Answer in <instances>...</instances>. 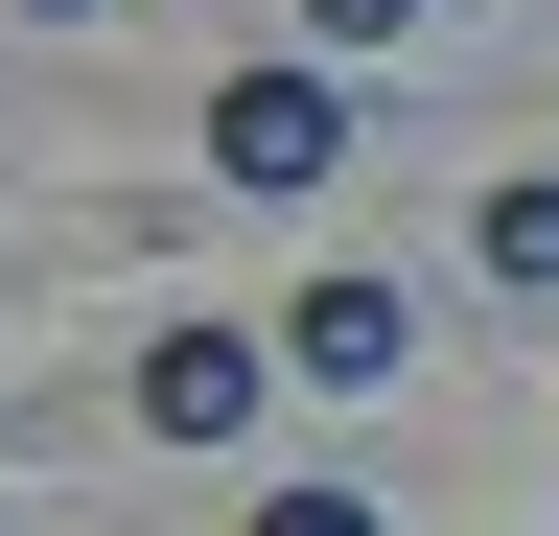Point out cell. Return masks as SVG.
<instances>
[{
    "label": "cell",
    "mask_w": 559,
    "mask_h": 536,
    "mask_svg": "<svg viewBox=\"0 0 559 536\" xmlns=\"http://www.w3.org/2000/svg\"><path fill=\"white\" fill-rule=\"evenodd\" d=\"M24 24H94V0H24Z\"/></svg>",
    "instance_id": "52a82bcc"
},
{
    "label": "cell",
    "mask_w": 559,
    "mask_h": 536,
    "mask_svg": "<svg viewBox=\"0 0 559 536\" xmlns=\"http://www.w3.org/2000/svg\"><path fill=\"white\" fill-rule=\"evenodd\" d=\"M443 0H304V47H419Z\"/></svg>",
    "instance_id": "5b68a950"
},
{
    "label": "cell",
    "mask_w": 559,
    "mask_h": 536,
    "mask_svg": "<svg viewBox=\"0 0 559 536\" xmlns=\"http://www.w3.org/2000/svg\"><path fill=\"white\" fill-rule=\"evenodd\" d=\"M396 350H419V303L373 281V257H326V281H304V303H280V373H304V396H373Z\"/></svg>",
    "instance_id": "3957f363"
},
{
    "label": "cell",
    "mask_w": 559,
    "mask_h": 536,
    "mask_svg": "<svg viewBox=\"0 0 559 536\" xmlns=\"http://www.w3.org/2000/svg\"><path fill=\"white\" fill-rule=\"evenodd\" d=\"M257 396H304L280 326H140V443H257Z\"/></svg>",
    "instance_id": "6da1fadb"
},
{
    "label": "cell",
    "mask_w": 559,
    "mask_h": 536,
    "mask_svg": "<svg viewBox=\"0 0 559 536\" xmlns=\"http://www.w3.org/2000/svg\"><path fill=\"white\" fill-rule=\"evenodd\" d=\"M257 536H396L373 490H257Z\"/></svg>",
    "instance_id": "8992f818"
},
{
    "label": "cell",
    "mask_w": 559,
    "mask_h": 536,
    "mask_svg": "<svg viewBox=\"0 0 559 536\" xmlns=\"http://www.w3.org/2000/svg\"><path fill=\"white\" fill-rule=\"evenodd\" d=\"M210 187H257V211L280 187H349V94L326 71H234L210 94Z\"/></svg>",
    "instance_id": "7a4b0ae2"
},
{
    "label": "cell",
    "mask_w": 559,
    "mask_h": 536,
    "mask_svg": "<svg viewBox=\"0 0 559 536\" xmlns=\"http://www.w3.org/2000/svg\"><path fill=\"white\" fill-rule=\"evenodd\" d=\"M466 257H489L513 303H559V164H513V187H489V211H466Z\"/></svg>",
    "instance_id": "277c9868"
}]
</instances>
